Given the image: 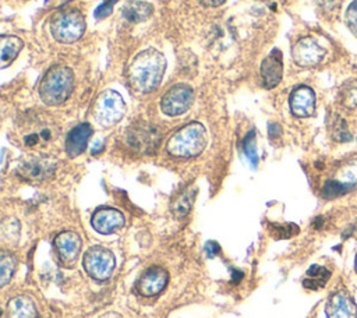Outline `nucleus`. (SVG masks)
Segmentation results:
<instances>
[{
  "label": "nucleus",
  "instance_id": "f257e3e1",
  "mask_svg": "<svg viewBox=\"0 0 357 318\" xmlns=\"http://www.w3.org/2000/svg\"><path fill=\"white\" fill-rule=\"evenodd\" d=\"M165 70V56L156 49H146L134 57L128 70V78L134 89L148 93L159 86Z\"/></svg>",
  "mask_w": 357,
  "mask_h": 318
},
{
  "label": "nucleus",
  "instance_id": "f03ea898",
  "mask_svg": "<svg viewBox=\"0 0 357 318\" xmlns=\"http://www.w3.org/2000/svg\"><path fill=\"white\" fill-rule=\"evenodd\" d=\"M74 86V74L67 66H53L43 75L39 85L40 99L49 106L63 103Z\"/></svg>",
  "mask_w": 357,
  "mask_h": 318
},
{
  "label": "nucleus",
  "instance_id": "7ed1b4c3",
  "mask_svg": "<svg viewBox=\"0 0 357 318\" xmlns=\"http://www.w3.org/2000/svg\"><path fill=\"white\" fill-rule=\"evenodd\" d=\"M206 145V132L201 123H190L176 131L167 141L166 151L176 158H194Z\"/></svg>",
  "mask_w": 357,
  "mask_h": 318
},
{
  "label": "nucleus",
  "instance_id": "20e7f679",
  "mask_svg": "<svg viewBox=\"0 0 357 318\" xmlns=\"http://www.w3.org/2000/svg\"><path fill=\"white\" fill-rule=\"evenodd\" d=\"M85 31V20L75 8L56 13L50 21V32L60 43H73L78 40Z\"/></svg>",
  "mask_w": 357,
  "mask_h": 318
},
{
  "label": "nucleus",
  "instance_id": "39448f33",
  "mask_svg": "<svg viewBox=\"0 0 357 318\" xmlns=\"http://www.w3.org/2000/svg\"><path fill=\"white\" fill-rule=\"evenodd\" d=\"M126 113V103L121 95L113 89L103 91L95 103V120L103 127H112L119 123Z\"/></svg>",
  "mask_w": 357,
  "mask_h": 318
},
{
  "label": "nucleus",
  "instance_id": "423d86ee",
  "mask_svg": "<svg viewBox=\"0 0 357 318\" xmlns=\"http://www.w3.org/2000/svg\"><path fill=\"white\" fill-rule=\"evenodd\" d=\"M82 264L91 278L95 280H106L112 276L116 261L110 250L100 245H93L85 251Z\"/></svg>",
  "mask_w": 357,
  "mask_h": 318
},
{
  "label": "nucleus",
  "instance_id": "0eeeda50",
  "mask_svg": "<svg viewBox=\"0 0 357 318\" xmlns=\"http://www.w3.org/2000/svg\"><path fill=\"white\" fill-rule=\"evenodd\" d=\"M127 145L138 153H153L160 142V132L158 127L148 123H138L131 126L126 134Z\"/></svg>",
  "mask_w": 357,
  "mask_h": 318
},
{
  "label": "nucleus",
  "instance_id": "6e6552de",
  "mask_svg": "<svg viewBox=\"0 0 357 318\" xmlns=\"http://www.w3.org/2000/svg\"><path fill=\"white\" fill-rule=\"evenodd\" d=\"M194 100V91L185 84L172 86L162 98L160 107L167 116H178L185 113Z\"/></svg>",
  "mask_w": 357,
  "mask_h": 318
},
{
  "label": "nucleus",
  "instance_id": "1a4fd4ad",
  "mask_svg": "<svg viewBox=\"0 0 357 318\" xmlns=\"http://www.w3.org/2000/svg\"><path fill=\"white\" fill-rule=\"evenodd\" d=\"M325 49L315 39L305 36L298 39L291 47V56L300 67H314L325 57Z\"/></svg>",
  "mask_w": 357,
  "mask_h": 318
},
{
  "label": "nucleus",
  "instance_id": "9d476101",
  "mask_svg": "<svg viewBox=\"0 0 357 318\" xmlns=\"http://www.w3.org/2000/svg\"><path fill=\"white\" fill-rule=\"evenodd\" d=\"M54 248L60 262L64 266H73L79 257L81 237L78 233L71 230L61 232L54 238Z\"/></svg>",
  "mask_w": 357,
  "mask_h": 318
},
{
  "label": "nucleus",
  "instance_id": "9b49d317",
  "mask_svg": "<svg viewBox=\"0 0 357 318\" xmlns=\"http://www.w3.org/2000/svg\"><path fill=\"white\" fill-rule=\"evenodd\" d=\"M167 280H169V275L163 268L151 266L141 275V278L135 285V289L141 296H145V297L158 296L166 287Z\"/></svg>",
  "mask_w": 357,
  "mask_h": 318
},
{
  "label": "nucleus",
  "instance_id": "f8f14e48",
  "mask_svg": "<svg viewBox=\"0 0 357 318\" xmlns=\"http://www.w3.org/2000/svg\"><path fill=\"white\" fill-rule=\"evenodd\" d=\"M56 170V162L49 158L35 156L20 163L17 172L26 180H45L53 176Z\"/></svg>",
  "mask_w": 357,
  "mask_h": 318
},
{
  "label": "nucleus",
  "instance_id": "ddd939ff",
  "mask_svg": "<svg viewBox=\"0 0 357 318\" xmlns=\"http://www.w3.org/2000/svg\"><path fill=\"white\" fill-rule=\"evenodd\" d=\"M326 318H357V307L349 293L339 290L331 294L325 307Z\"/></svg>",
  "mask_w": 357,
  "mask_h": 318
},
{
  "label": "nucleus",
  "instance_id": "4468645a",
  "mask_svg": "<svg viewBox=\"0 0 357 318\" xmlns=\"http://www.w3.org/2000/svg\"><path fill=\"white\" fill-rule=\"evenodd\" d=\"M283 74V61H282V52L279 49H273L261 63V78L262 85L266 89L275 88Z\"/></svg>",
  "mask_w": 357,
  "mask_h": 318
},
{
  "label": "nucleus",
  "instance_id": "2eb2a0df",
  "mask_svg": "<svg viewBox=\"0 0 357 318\" xmlns=\"http://www.w3.org/2000/svg\"><path fill=\"white\" fill-rule=\"evenodd\" d=\"M92 227L102 234H109L124 226V215L114 208H100L91 219Z\"/></svg>",
  "mask_w": 357,
  "mask_h": 318
},
{
  "label": "nucleus",
  "instance_id": "dca6fc26",
  "mask_svg": "<svg viewBox=\"0 0 357 318\" xmlns=\"http://www.w3.org/2000/svg\"><path fill=\"white\" fill-rule=\"evenodd\" d=\"M290 110L297 117H310L315 112V93L310 86H297L290 93Z\"/></svg>",
  "mask_w": 357,
  "mask_h": 318
},
{
  "label": "nucleus",
  "instance_id": "f3484780",
  "mask_svg": "<svg viewBox=\"0 0 357 318\" xmlns=\"http://www.w3.org/2000/svg\"><path fill=\"white\" fill-rule=\"evenodd\" d=\"M92 135V127L88 123H81L78 126H75L66 138V152L70 158H75L78 155H81L86 145H88V139Z\"/></svg>",
  "mask_w": 357,
  "mask_h": 318
},
{
  "label": "nucleus",
  "instance_id": "a211bd4d",
  "mask_svg": "<svg viewBox=\"0 0 357 318\" xmlns=\"http://www.w3.org/2000/svg\"><path fill=\"white\" fill-rule=\"evenodd\" d=\"M36 307L29 296H17L7 304V318H36Z\"/></svg>",
  "mask_w": 357,
  "mask_h": 318
},
{
  "label": "nucleus",
  "instance_id": "6ab92c4d",
  "mask_svg": "<svg viewBox=\"0 0 357 318\" xmlns=\"http://www.w3.org/2000/svg\"><path fill=\"white\" fill-rule=\"evenodd\" d=\"M153 7L146 3V1H139V0H128L121 10L123 17L128 22H142L149 18L152 14Z\"/></svg>",
  "mask_w": 357,
  "mask_h": 318
},
{
  "label": "nucleus",
  "instance_id": "aec40b11",
  "mask_svg": "<svg viewBox=\"0 0 357 318\" xmlns=\"http://www.w3.org/2000/svg\"><path fill=\"white\" fill-rule=\"evenodd\" d=\"M0 45H1L0 63H1V67L6 68L17 57V54L24 46V42L17 36L3 35L0 39Z\"/></svg>",
  "mask_w": 357,
  "mask_h": 318
},
{
  "label": "nucleus",
  "instance_id": "412c9836",
  "mask_svg": "<svg viewBox=\"0 0 357 318\" xmlns=\"http://www.w3.org/2000/svg\"><path fill=\"white\" fill-rule=\"evenodd\" d=\"M195 194H197V188L195 187H187L183 192H180L173 199L172 206H170L173 215L177 216V218L185 216L190 212V209H191V206L194 204Z\"/></svg>",
  "mask_w": 357,
  "mask_h": 318
},
{
  "label": "nucleus",
  "instance_id": "4be33fe9",
  "mask_svg": "<svg viewBox=\"0 0 357 318\" xmlns=\"http://www.w3.org/2000/svg\"><path fill=\"white\" fill-rule=\"evenodd\" d=\"M329 278H331V272L326 268H324L321 265H312L307 271V279L303 280V285L307 289L317 290V289L324 287Z\"/></svg>",
  "mask_w": 357,
  "mask_h": 318
},
{
  "label": "nucleus",
  "instance_id": "5701e85b",
  "mask_svg": "<svg viewBox=\"0 0 357 318\" xmlns=\"http://www.w3.org/2000/svg\"><path fill=\"white\" fill-rule=\"evenodd\" d=\"M340 103L347 109L357 107V78L346 81L339 92Z\"/></svg>",
  "mask_w": 357,
  "mask_h": 318
},
{
  "label": "nucleus",
  "instance_id": "b1692460",
  "mask_svg": "<svg viewBox=\"0 0 357 318\" xmlns=\"http://www.w3.org/2000/svg\"><path fill=\"white\" fill-rule=\"evenodd\" d=\"M15 266H17L15 257L8 251H3L0 254V285L1 286L8 283V280L11 279L15 271Z\"/></svg>",
  "mask_w": 357,
  "mask_h": 318
},
{
  "label": "nucleus",
  "instance_id": "393cba45",
  "mask_svg": "<svg viewBox=\"0 0 357 318\" xmlns=\"http://www.w3.org/2000/svg\"><path fill=\"white\" fill-rule=\"evenodd\" d=\"M350 190L351 188L349 186H346L339 180H328L322 187V197L326 199H333L340 195H344Z\"/></svg>",
  "mask_w": 357,
  "mask_h": 318
},
{
  "label": "nucleus",
  "instance_id": "a878e982",
  "mask_svg": "<svg viewBox=\"0 0 357 318\" xmlns=\"http://www.w3.org/2000/svg\"><path fill=\"white\" fill-rule=\"evenodd\" d=\"M339 181L344 183L351 190L357 186V159H351L346 162V165L340 170Z\"/></svg>",
  "mask_w": 357,
  "mask_h": 318
},
{
  "label": "nucleus",
  "instance_id": "bb28decb",
  "mask_svg": "<svg viewBox=\"0 0 357 318\" xmlns=\"http://www.w3.org/2000/svg\"><path fill=\"white\" fill-rule=\"evenodd\" d=\"M243 152L252 167L258 165V153H257V145H255V131H250L244 141H243Z\"/></svg>",
  "mask_w": 357,
  "mask_h": 318
},
{
  "label": "nucleus",
  "instance_id": "cd10ccee",
  "mask_svg": "<svg viewBox=\"0 0 357 318\" xmlns=\"http://www.w3.org/2000/svg\"><path fill=\"white\" fill-rule=\"evenodd\" d=\"M332 137L339 142H346L351 139V134L347 130L346 121L340 117H336L333 126H332Z\"/></svg>",
  "mask_w": 357,
  "mask_h": 318
},
{
  "label": "nucleus",
  "instance_id": "c85d7f7f",
  "mask_svg": "<svg viewBox=\"0 0 357 318\" xmlns=\"http://www.w3.org/2000/svg\"><path fill=\"white\" fill-rule=\"evenodd\" d=\"M346 24L351 33L357 36V0H354L346 11Z\"/></svg>",
  "mask_w": 357,
  "mask_h": 318
},
{
  "label": "nucleus",
  "instance_id": "c756f323",
  "mask_svg": "<svg viewBox=\"0 0 357 318\" xmlns=\"http://www.w3.org/2000/svg\"><path fill=\"white\" fill-rule=\"evenodd\" d=\"M117 1H119V0H103V3H100V4L96 7L95 13H93L95 18H96V20H102V18H106L107 15H110L112 11H113V6H114Z\"/></svg>",
  "mask_w": 357,
  "mask_h": 318
},
{
  "label": "nucleus",
  "instance_id": "7c9ffc66",
  "mask_svg": "<svg viewBox=\"0 0 357 318\" xmlns=\"http://www.w3.org/2000/svg\"><path fill=\"white\" fill-rule=\"evenodd\" d=\"M219 251H220V245L216 243V241H208L206 244H205V252H206V255L209 257V258H213V257H216L218 254H219Z\"/></svg>",
  "mask_w": 357,
  "mask_h": 318
},
{
  "label": "nucleus",
  "instance_id": "2f4dec72",
  "mask_svg": "<svg viewBox=\"0 0 357 318\" xmlns=\"http://www.w3.org/2000/svg\"><path fill=\"white\" fill-rule=\"evenodd\" d=\"M38 139H39V135L36 132H32V134H28L24 137V144L28 146H32V145L38 144Z\"/></svg>",
  "mask_w": 357,
  "mask_h": 318
},
{
  "label": "nucleus",
  "instance_id": "473e14b6",
  "mask_svg": "<svg viewBox=\"0 0 357 318\" xmlns=\"http://www.w3.org/2000/svg\"><path fill=\"white\" fill-rule=\"evenodd\" d=\"M202 6H205V7H218V6H220L225 0H198Z\"/></svg>",
  "mask_w": 357,
  "mask_h": 318
},
{
  "label": "nucleus",
  "instance_id": "72a5a7b5",
  "mask_svg": "<svg viewBox=\"0 0 357 318\" xmlns=\"http://www.w3.org/2000/svg\"><path fill=\"white\" fill-rule=\"evenodd\" d=\"M268 131H269V137H271V138H273V137L279 135V132H280V127H279L278 124L272 123V124H269V126H268Z\"/></svg>",
  "mask_w": 357,
  "mask_h": 318
},
{
  "label": "nucleus",
  "instance_id": "f704fd0d",
  "mask_svg": "<svg viewBox=\"0 0 357 318\" xmlns=\"http://www.w3.org/2000/svg\"><path fill=\"white\" fill-rule=\"evenodd\" d=\"M100 318H120V315L116 314V312H109V314H105V315L100 317Z\"/></svg>",
  "mask_w": 357,
  "mask_h": 318
},
{
  "label": "nucleus",
  "instance_id": "c9c22d12",
  "mask_svg": "<svg viewBox=\"0 0 357 318\" xmlns=\"http://www.w3.org/2000/svg\"><path fill=\"white\" fill-rule=\"evenodd\" d=\"M356 272H357V255H356Z\"/></svg>",
  "mask_w": 357,
  "mask_h": 318
}]
</instances>
